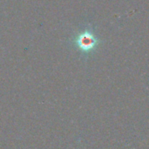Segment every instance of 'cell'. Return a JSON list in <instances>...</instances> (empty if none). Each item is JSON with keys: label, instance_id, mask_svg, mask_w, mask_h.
Listing matches in <instances>:
<instances>
[{"label": "cell", "instance_id": "cell-1", "mask_svg": "<svg viewBox=\"0 0 149 149\" xmlns=\"http://www.w3.org/2000/svg\"><path fill=\"white\" fill-rule=\"evenodd\" d=\"M102 41L95 32L93 25L86 26L73 37L74 46L85 55H91L95 52L101 45Z\"/></svg>", "mask_w": 149, "mask_h": 149}]
</instances>
